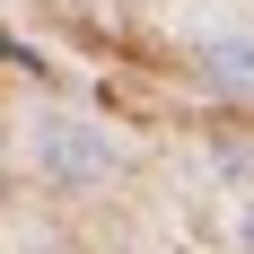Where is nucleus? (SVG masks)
Wrapping results in <instances>:
<instances>
[{
    "instance_id": "f03ea898",
    "label": "nucleus",
    "mask_w": 254,
    "mask_h": 254,
    "mask_svg": "<svg viewBox=\"0 0 254 254\" xmlns=\"http://www.w3.org/2000/svg\"><path fill=\"white\" fill-rule=\"evenodd\" d=\"M202 88L228 105H254V35H210L202 44Z\"/></svg>"
},
{
    "instance_id": "7ed1b4c3",
    "label": "nucleus",
    "mask_w": 254,
    "mask_h": 254,
    "mask_svg": "<svg viewBox=\"0 0 254 254\" xmlns=\"http://www.w3.org/2000/svg\"><path fill=\"white\" fill-rule=\"evenodd\" d=\"M237 228H246V254H254V202H246V219H237Z\"/></svg>"
},
{
    "instance_id": "f257e3e1",
    "label": "nucleus",
    "mask_w": 254,
    "mask_h": 254,
    "mask_svg": "<svg viewBox=\"0 0 254 254\" xmlns=\"http://www.w3.org/2000/svg\"><path fill=\"white\" fill-rule=\"evenodd\" d=\"M35 158H44V176H62V184H105L123 167V140H105L97 123H44Z\"/></svg>"
}]
</instances>
